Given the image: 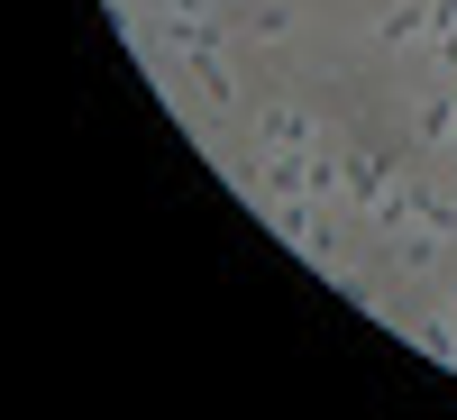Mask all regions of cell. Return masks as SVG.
Here are the masks:
<instances>
[{"mask_svg": "<svg viewBox=\"0 0 457 420\" xmlns=\"http://www.w3.org/2000/svg\"><path fill=\"white\" fill-rule=\"evenodd\" d=\"M256 146H320V119L293 110V101H275V110H256Z\"/></svg>", "mask_w": 457, "mask_h": 420, "instance_id": "6da1fadb", "label": "cell"}, {"mask_svg": "<svg viewBox=\"0 0 457 420\" xmlns=\"http://www.w3.org/2000/svg\"><path fill=\"white\" fill-rule=\"evenodd\" d=\"M394 183H403V174H394L385 156H348V165H338V193H348L357 210H375V202L394 193Z\"/></svg>", "mask_w": 457, "mask_h": 420, "instance_id": "7a4b0ae2", "label": "cell"}, {"mask_svg": "<svg viewBox=\"0 0 457 420\" xmlns=\"http://www.w3.org/2000/svg\"><path fill=\"white\" fill-rule=\"evenodd\" d=\"M375 37H385V46H421V37H439L430 28V0H394V10L375 19Z\"/></svg>", "mask_w": 457, "mask_h": 420, "instance_id": "3957f363", "label": "cell"}, {"mask_svg": "<svg viewBox=\"0 0 457 420\" xmlns=\"http://www.w3.org/2000/svg\"><path fill=\"white\" fill-rule=\"evenodd\" d=\"M421 146H457V101H421Z\"/></svg>", "mask_w": 457, "mask_h": 420, "instance_id": "277c9868", "label": "cell"}, {"mask_svg": "<svg viewBox=\"0 0 457 420\" xmlns=\"http://www.w3.org/2000/svg\"><path fill=\"white\" fill-rule=\"evenodd\" d=\"M247 28L275 46V37H293V10H284V0H265V10H247Z\"/></svg>", "mask_w": 457, "mask_h": 420, "instance_id": "5b68a950", "label": "cell"}, {"mask_svg": "<svg viewBox=\"0 0 457 420\" xmlns=\"http://www.w3.org/2000/svg\"><path fill=\"white\" fill-rule=\"evenodd\" d=\"M165 10H202V0H165Z\"/></svg>", "mask_w": 457, "mask_h": 420, "instance_id": "8992f818", "label": "cell"}]
</instances>
